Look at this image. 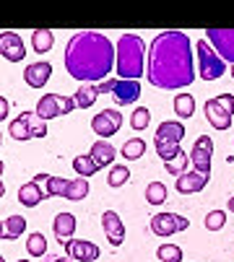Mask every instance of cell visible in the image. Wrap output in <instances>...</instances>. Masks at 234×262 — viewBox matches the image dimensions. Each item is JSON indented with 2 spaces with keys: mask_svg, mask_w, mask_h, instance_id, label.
Masks as SVG:
<instances>
[{
  "mask_svg": "<svg viewBox=\"0 0 234 262\" xmlns=\"http://www.w3.org/2000/svg\"><path fill=\"white\" fill-rule=\"evenodd\" d=\"M75 106V99L70 96H60V94H45L42 99L36 101V117H42L45 122L47 120H55V117H63V115H70Z\"/></svg>",
  "mask_w": 234,
  "mask_h": 262,
  "instance_id": "obj_8",
  "label": "cell"
},
{
  "mask_svg": "<svg viewBox=\"0 0 234 262\" xmlns=\"http://www.w3.org/2000/svg\"><path fill=\"white\" fill-rule=\"evenodd\" d=\"M65 254L73 257L75 262H94L99 257V247L89 239H70L65 242Z\"/></svg>",
  "mask_w": 234,
  "mask_h": 262,
  "instance_id": "obj_14",
  "label": "cell"
},
{
  "mask_svg": "<svg viewBox=\"0 0 234 262\" xmlns=\"http://www.w3.org/2000/svg\"><path fill=\"white\" fill-rule=\"evenodd\" d=\"M195 50H198V76L203 81H216V78H221L226 73L224 57L208 45V39H201Z\"/></svg>",
  "mask_w": 234,
  "mask_h": 262,
  "instance_id": "obj_5",
  "label": "cell"
},
{
  "mask_svg": "<svg viewBox=\"0 0 234 262\" xmlns=\"http://www.w3.org/2000/svg\"><path fill=\"white\" fill-rule=\"evenodd\" d=\"M224 223H226V213H224V210H211V213L206 215V229H208V231H221Z\"/></svg>",
  "mask_w": 234,
  "mask_h": 262,
  "instance_id": "obj_36",
  "label": "cell"
},
{
  "mask_svg": "<svg viewBox=\"0 0 234 262\" xmlns=\"http://www.w3.org/2000/svg\"><path fill=\"white\" fill-rule=\"evenodd\" d=\"M68 182H70V179H63V177H50V179H47V184H45V192H47L50 198H55V195H65V190H68Z\"/></svg>",
  "mask_w": 234,
  "mask_h": 262,
  "instance_id": "obj_35",
  "label": "cell"
},
{
  "mask_svg": "<svg viewBox=\"0 0 234 262\" xmlns=\"http://www.w3.org/2000/svg\"><path fill=\"white\" fill-rule=\"evenodd\" d=\"M99 86V94H112V99L120 104V106H128V104H135V99L141 96V83L138 81H125V78H107Z\"/></svg>",
  "mask_w": 234,
  "mask_h": 262,
  "instance_id": "obj_7",
  "label": "cell"
},
{
  "mask_svg": "<svg viewBox=\"0 0 234 262\" xmlns=\"http://www.w3.org/2000/svg\"><path fill=\"white\" fill-rule=\"evenodd\" d=\"M102 94H99V86L96 83H81V89L75 91V106L78 109H89V106H94V101L99 99Z\"/></svg>",
  "mask_w": 234,
  "mask_h": 262,
  "instance_id": "obj_23",
  "label": "cell"
},
{
  "mask_svg": "<svg viewBox=\"0 0 234 262\" xmlns=\"http://www.w3.org/2000/svg\"><path fill=\"white\" fill-rule=\"evenodd\" d=\"M42 198H45V190H42V184H36L34 179L18 187V203L26 205V208L39 205V203H42Z\"/></svg>",
  "mask_w": 234,
  "mask_h": 262,
  "instance_id": "obj_20",
  "label": "cell"
},
{
  "mask_svg": "<svg viewBox=\"0 0 234 262\" xmlns=\"http://www.w3.org/2000/svg\"><path fill=\"white\" fill-rule=\"evenodd\" d=\"M156 145V154H159V159H164V161H169V159H174L182 148L180 145H174V143H153Z\"/></svg>",
  "mask_w": 234,
  "mask_h": 262,
  "instance_id": "obj_37",
  "label": "cell"
},
{
  "mask_svg": "<svg viewBox=\"0 0 234 262\" xmlns=\"http://www.w3.org/2000/svg\"><path fill=\"white\" fill-rule=\"evenodd\" d=\"M120 154H123V159L135 161V159H141V156L146 154V143H143L141 138H130V140H125V145L120 148Z\"/></svg>",
  "mask_w": 234,
  "mask_h": 262,
  "instance_id": "obj_28",
  "label": "cell"
},
{
  "mask_svg": "<svg viewBox=\"0 0 234 262\" xmlns=\"http://www.w3.org/2000/svg\"><path fill=\"white\" fill-rule=\"evenodd\" d=\"M0 55L11 62H21L24 55H26V47H24V39L16 34V31H0Z\"/></svg>",
  "mask_w": 234,
  "mask_h": 262,
  "instance_id": "obj_13",
  "label": "cell"
},
{
  "mask_svg": "<svg viewBox=\"0 0 234 262\" xmlns=\"http://www.w3.org/2000/svg\"><path fill=\"white\" fill-rule=\"evenodd\" d=\"M50 262H75L73 257H68V254H63V257H52Z\"/></svg>",
  "mask_w": 234,
  "mask_h": 262,
  "instance_id": "obj_39",
  "label": "cell"
},
{
  "mask_svg": "<svg viewBox=\"0 0 234 262\" xmlns=\"http://www.w3.org/2000/svg\"><path fill=\"white\" fill-rule=\"evenodd\" d=\"M208 184V174H201V171H185L182 177L174 179V187L180 195H192V192H201L203 187Z\"/></svg>",
  "mask_w": 234,
  "mask_h": 262,
  "instance_id": "obj_17",
  "label": "cell"
},
{
  "mask_svg": "<svg viewBox=\"0 0 234 262\" xmlns=\"http://www.w3.org/2000/svg\"><path fill=\"white\" fill-rule=\"evenodd\" d=\"M114 47H117V78L138 81L146 70V62H148L146 42L138 34H120Z\"/></svg>",
  "mask_w": 234,
  "mask_h": 262,
  "instance_id": "obj_3",
  "label": "cell"
},
{
  "mask_svg": "<svg viewBox=\"0 0 234 262\" xmlns=\"http://www.w3.org/2000/svg\"><path fill=\"white\" fill-rule=\"evenodd\" d=\"M26 231V218L24 215H8V218H3V229H0V236H3V242H13V239H18L21 234Z\"/></svg>",
  "mask_w": 234,
  "mask_h": 262,
  "instance_id": "obj_22",
  "label": "cell"
},
{
  "mask_svg": "<svg viewBox=\"0 0 234 262\" xmlns=\"http://www.w3.org/2000/svg\"><path fill=\"white\" fill-rule=\"evenodd\" d=\"M73 169H75V174L78 177H94L96 171H99V166H96V161L89 156V154H81V156H75L73 159Z\"/></svg>",
  "mask_w": 234,
  "mask_h": 262,
  "instance_id": "obj_27",
  "label": "cell"
},
{
  "mask_svg": "<svg viewBox=\"0 0 234 262\" xmlns=\"http://www.w3.org/2000/svg\"><path fill=\"white\" fill-rule=\"evenodd\" d=\"M182 138H185V125L177 122V120H167V122H162L159 127H156L153 143H174V145H180Z\"/></svg>",
  "mask_w": 234,
  "mask_h": 262,
  "instance_id": "obj_18",
  "label": "cell"
},
{
  "mask_svg": "<svg viewBox=\"0 0 234 262\" xmlns=\"http://www.w3.org/2000/svg\"><path fill=\"white\" fill-rule=\"evenodd\" d=\"M231 78H234V65H231Z\"/></svg>",
  "mask_w": 234,
  "mask_h": 262,
  "instance_id": "obj_42",
  "label": "cell"
},
{
  "mask_svg": "<svg viewBox=\"0 0 234 262\" xmlns=\"http://www.w3.org/2000/svg\"><path fill=\"white\" fill-rule=\"evenodd\" d=\"M187 164H190V154H185V151H180L174 159H169V161H164V169L172 174V177H182L185 171H187Z\"/></svg>",
  "mask_w": 234,
  "mask_h": 262,
  "instance_id": "obj_30",
  "label": "cell"
},
{
  "mask_svg": "<svg viewBox=\"0 0 234 262\" xmlns=\"http://www.w3.org/2000/svg\"><path fill=\"white\" fill-rule=\"evenodd\" d=\"M50 76H52V65L47 60H39V62H31L24 68V81L31 89H45Z\"/></svg>",
  "mask_w": 234,
  "mask_h": 262,
  "instance_id": "obj_15",
  "label": "cell"
},
{
  "mask_svg": "<svg viewBox=\"0 0 234 262\" xmlns=\"http://www.w3.org/2000/svg\"><path fill=\"white\" fill-rule=\"evenodd\" d=\"M89 195V179L86 177H78V179H70L68 182V190H65V200L70 203H78V200H84Z\"/></svg>",
  "mask_w": 234,
  "mask_h": 262,
  "instance_id": "obj_25",
  "label": "cell"
},
{
  "mask_svg": "<svg viewBox=\"0 0 234 262\" xmlns=\"http://www.w3.org/2000/svg\"><path fill=\"white\" fill-rule=\"evenodd\" d=\"M120 127H123V115L117 109H102L99 115L91 120V130L99 138H112Z\"/></svg>",
  "mask_w": 234,
  "mask_h": 262,
  "instance_id": "obj_12",
  "label": "cell"
},
{
  "mask_svg": "<svg viewBox=\"0 0 234 262\" xmlns=\"http://www.w3.org/2000/svg\"><path fill=\"white\" fill-rule=\"evenodd\" d=\"M117 65V47L99 31H78L65 45V70L81 83H102Z\"/></svg>",
  "mask_w": 234,
  "mask_h": 262,
  "instance_id": "obj_2",
  "label": "cell"
},
{
  "mask_svg": "<svg viewBox=\"0 0 234 262\" xmlns=\"http://www.w3.org/2000/svg\"><path fill=\"white\" fill-rule=\"evenodd\" d=\"M156 257H159V262H182V249L177 244H162L159 249H156Z\"/></svg>",
  "mask_w": 234,
  "mask_h": 262,
  "instance_id": "obj_33",
  "label": "cell"
},
{
  "mask_svg": "<svg viewBox=\"0 0 234 262\" xmlns=\"http://www.w3.org/2000/svg\"><path fill=\"white\" fill-rule=\"evenodd\" d=\"M229 210L234 213V198H229Z\"/></svg>",
  "mask_w": 234,
  "mask_h": 262,
  "instance_id": "obj_40",
  "label": "cell"
},
{
  "mask_svg": "<svg viewBox=\"0 0 234 262\" xmlns=\"http://www.w3.org/2000/svg\"><path fill=\"white\" fill-rule=\"evenodd\" d=\"M206 39L224 57V62L234 65V29H206Z\"/></svg>",
  "mask_w": 234,
  "mask_h": 262,
  "instance_id": "obj_10",
  "label": "cell"
},
{
  "mask_svg": "<svg viewBox=\"0 0 234 262\" xmlns=\"http://www.w3.org/2000/svg\"><path fill=\"white\" fill-rule=\"evenodd\" d=\"M16 262H31V259H16Z\"/></svg>",
  "mask_w": 234,
  "mask_h": 262,
  "instance_id": "obj_41",
  "label": "cell"
},
{
  "mask_svg": "<svg viewBox=\"0 0 234 262\" xmlns=\"http://www.w3.org/2000/svg\"><path fill=\"white\" fill-rule=\"evenodd\" d=\"M102 229L107 234V242L112 247H120L125 242V226H123V221L120 215H117L114 210H104L102 213Z\"/></svg>",
  "mask_w": 234,
  "mask_h": 262,
  "instance_id": "obj_16",
  "label": "cell"
},
{
  "mask_svg": "<svg viewBox=\"0 0 234 262\" xmlns=\"http://www.w3.org/2000/svg\"><path fill=\"white\" fill-rule=\"evenodd\" d=\"M151 125V112L146 109V106H135V112H133V115H130V127L133 130H146Z\"/></svg>",
  "mask_w": 234,
  "mask_h": 262,
  "instance_id": "obj_34",
  "label": "cell"
},
{
  "mask_svg": "<svg viewBox=\"0 0 234 262\" xmlns=\"http://www.w3.org/2000/svg\"><path fill=\"white\" fill-rule=\"evenodd\" d=\"M26 252H29L31 257H42V254L47 252V239H45V234H39V231L29 234V239H26Z\"/></svg>",
  "mask_w": 234,
  "mask_h": 262,
  "instance_id": "obj_32",
  "label": "cell"
},
{
  "mask_svg": "<svg viewBox=\"0 0 234 262\" xmlns=\"http://www.w3.org/2000/svg\"><path fill=\"white\" fill-rule=\"evenodd\" d=\"M8 117V99H0V120Z\"/></svg>",
  "mask_w": 234,
  "mask_h": 262,
  "instance_id": "obj_38",
  "label": "cell"
},
{
  "mask_svg": "<svg viewBox=\"0 0 234 262\" xmlns=\"http://www.w3.org/2000/svg\"><path fill=\"white\" fill-rule=\"evenodd\" d=\"M143 195H146V203L148 205H162V203H167V187L162 182H151L146 187Z\"/></svg>",
  "mask_w": 234,
  "mask_h": 262,
  "instance_id": "obj_29",
  "label": "cell"
},
{
  "mask_svg": "<svg viewBox=\"0 0 234 262\" xmlns=\"http://www.w3.org/2000/svg\"><path fill=\"white\" fill-rule=\"evenodd\" d=\"M187 226H190V221L185 215H177V213H156L148 223V229L156 236H172L177 231H185Z\"/></svg>",
  "mask_w": 234,
  "mask_h": 262,
  "instance_id": "obj_9",
  "label": "cell"
},
{
  "mask_svg": "<svg viewBox=\"0 0 234 262\" xmlns=\"http://www.w3.org/2000/svg\"><path fill=\"white\" fill-rule=\"evenodd\" d=\"M211 156H213V140L208 135H201L195 140L192 151H190V164L195 171L201 174H211Z\"/></svg>",
  "mask_w": 234,
  "mask_h": 262,
  "instance_id": "obj_11",
  "label": "cell"
},
{
  "mask_svg": "<svg viewBox=\"0 0 234 262\" xmlns=\"http://www.w3.org/2000/svg\"><path fill=\"white\" fill-rule=\"evenodd\" d=\"M52 45H55V34H52L50 29H36V31L31 34V50H34V52L45 55V52L52 50Z\"/></svg>",
  "mask_w": 234,
  "mask_h": 262,
  "instance_id": "obj_24",
  "label": "cell"
},
{
  "mask_svg": "<svg viewBox=\"0 0 234 262\" xmlns=\"http://www.w3.org/2000/svg\"><path fill=\"white\" fill-rule=\"evenodd\" d=\"M128 179H130V169L128 166H123V164H114L112 169H109V177H107V184L109 187H123V184H128Z\"/></svg>",
  "mask_w": 234,
  "mask_h": 262,
  "instance_id": "obj_31",
  "label": "cell"
},
{
  "mask_svg": "<svg viewBox=\"0 0 234 262\" xmlns=\"http://www.w3.org/2000/svg\"><path fill=\"white\" fill-rule=\"evenodd\" d=\"M146 76L156 89H185L195 81L192 45L185 31H162L148 47Z\"/></svg>",
  "mask_w": 234,
  "mask_h": 262,
  "instance_id": "obj_1",
  "label": "cell"
},
{
  "mask_svg": "<svg viewBox=\"0 0 234 262\" xmlns=\"http://www.w3.org/2000/svg\"><path fill=\"white\" fill-rule=\"evenodd\" d=\"M203 112H206V120L211 122V127L229 130L231 117H234V94H221L216 99H208L203 104Z\"/></svg>",
  "mask_w": 234,
  "mask_h": 262,
  "instance_id": "obj_4",
  "label": "cell"
},
{
  "mask_svg": "<svg viewBox=\"0 0 234 262\" xmlns=\"http://www.w3.org/2000/svg\"><path fill=\"white\" fill-rule=\"evenodd\" d=\"M192 112H195V96L192 94H177L174 96V115L180 120H187V117H192Z\"/></svg>",
  "mask_w": 234,
  "mask_h": 262,
  "instance_id": "obj_26",
  "label": "cell"
},
{
  "mask_svg": "<svg viewBox=\"0 0 234 262\" xmlns=\"http://www.w3.org/2000/svg\"><path fill=\"white\" fill-rule=\"evenodd\" d=\"M89 156L96 161V166H99V169L112 166V161H114V145H109L107 140H96V143L91 145Z\"/></svg>",
  "mask_w": 234,
  "mask_h": 262,
  "instance_id": "obj_21",
  "label": "cell"
},
{
  "mask_svg": "<svg viewBox=\"0 0 234 262\" xmlns=\"http://www.w3.org/2000/svg\"><path fill=\"white\" fill-rule=\"evenodd\" d=\"M75 226H78V221H75V215H73V213H57V215H55V221H52V231H55V236H57L63 244L73 239Z\"/></svg>",
  "mask_w": 234,
  "mask_h": 262,
  "instance_id": "obj_19",
  "label": "cell"
},
{
  "mask_svg": "<svg viewBox=\"0 0 234 262\" xmlns=\"http://www.w3.org/2000/svg\"><path fill=\"white\" fill-rule=\"evenodd\" d=\"M8 135L13 140H31V138H45L47 122L36 117V112H21V115L8 125Z\"/></svg>",
  "mask_w": 234,
  "mask_h": 262,
  "instance_id": "obj_6",
  "label": "cell"
}]
</instances>
